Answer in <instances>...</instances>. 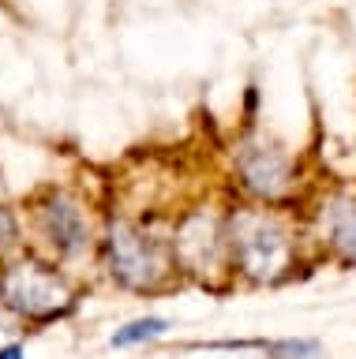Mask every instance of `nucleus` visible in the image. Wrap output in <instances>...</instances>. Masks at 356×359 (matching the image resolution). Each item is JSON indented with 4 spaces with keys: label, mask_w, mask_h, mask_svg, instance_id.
<instances>
[{
    "label": "nucleus",
    "mask_w": 356,
    "mask_h": 359,
    "mask_svg": "<svg viewBox=\"0 0 356 359\" xmlns=\"http://www.w3.org/2000/svg\"><path fill=\"white\" fill-rule=\"evenodd\" d=\"M225 236L232 277L244 288H282L300 273V232L274 206L259 202H232L225 210Z\"/></svg>",
    "instance_id": "f257e3e1"
},
{
    "label": "nucleus",
    "mask_w": 356,
    "mask_h": 359,
    "mask_svg": "<svg viewBox=\"0 0 356 359\" xmlns=\"http://www.w3.org/2000/svg\"><path fill=\"white\" fill-rule=\"evenodd\" d=\"M102 258L109 277L139 296H161V292H173L180 285L173 240L139 221H109L102 236Z\"/></svg>",
    "instance_id": "f03ea898"
},
{
    "label": "nucleus",
    "mask_w": 356,
    "mask_h": 359,
    "mask_svg": "<svg viewBox=\"0 0 356 359\" xmlns=\"http://www.w3.org/2000/svg\"><path fill=\"white\" fill-rule=\"evenodd\" d=\"M169 240L180 280H195L199 288L214 292V296H225V292L237 288L229 236H225V210H210V206L184 210L173 224Z\"/></svg>",
    "instance_id": "7ed1b4c3"
},
{
    "label": "nucleus",
    "mask_w": 356,
    "mask_h": 359,
    "mask_svg": "<svg viewBox=\"0 0 356 359\" xmlns=\"http://www.w3.org/2000/svg\"><path fill=\"white\" fill-rule=\"evenodd\" d=\"M0 307L15 322H60L75 311V288L46 258H15L0 266Z\"/></svg>",
    "instance_id": "20e7f679"
},
{
    "label": "nucleus",
    "mask_w": 356,
    "mask_h": 359,
    "mask_svg": "<svg viewBox=\"0 0 356 359\" xmlns=\"http://www.w3.org/2000/svg\"><path fill=\"white\" fill-rule=\"evenodd\" d=\"M232 184L240 187V195L259 206L282 210L296 198L300 187V168L289 157L285 146H277L266 135H244L232 146Z\"/></svg>",
    "instance_id": "39448f33"
},
{
    "label": "nucleus",
    "mask_w": 356,
    "mask_h": 359,
    "mask_svg": "<svg viewBox=\"0 0 356 359\" xmlns=\"http://www.w3.org/2000/svg\"><path fill=\"white\" fill-rule=\"evenodd\" d=\"M34 221L46 247L53 251L57 262H79L91 255L94 247V229H91V213L72 191L53 187L46 198L34 206Z\"/></svg>",
    "instance_id": "423d86ee"
},
{
    "label": "nucleus",
    "mask_w": 356,
    "mask_h": 359,
    "mask_svg": "<svg viewBox=\"0 0 356 359\" xmlns=\"http://www.w3.org/2000/svg\"><path fill=\"white\" fill-rule=\"evenodd\" d=\"M311 232L327 262L356 269V191H330L311 217Z\"/></svg>",
    "instance_id": "0eeeda50"
},
{
    "label": "nucleus",
    "mask_w": 356,
    "mask_h": 359,
    "mask_svg": "<svg viewBox=\"0 0 356 359\" xmlns=\"http://www.w3.org/2000/svg\"><path fill=\"white\" fill-rule=\"evenodd\" d=\"M206 348H225V352L255 348L263 359H327V344L319 337H255V341H214Z\"/></svg>",
    "instance_id": "6e6552de"
},
{
    "label": "nucleus",
    "mask_w": 356,
    "mask_h": 359,
    "mask_svg": "<svg viewBox=\"0 0 356 359\" xmlns=\"http://www.w3.org/2000/svg\"><path fill=\"white\" fill-rule=\"evenodd\" d=\"M169 330H173L169 318H161V314H143V318H131V322L120 325V330L109 337V344H113V348L154 344V341H161V337H169Z\"/></svg>",
    "instance_id": "1a4fd4ad"
},
{
    "label": "nucleus",
    "mask_w": 356,
    "mask_h": 359,
    "mask_svg": "<svg viewBox=\"0 0 356 359\" xmlns=\"http://www.w3.org/2000/svg\"><path fill=\"white\" fill-rule=\"evenodd\" d=\"M15 240H19V221H15V213L0 206V247H12Z\"/></svg>",
    "instance_id": "9d476101"
},
{
    "label": "nucleus",
    "mask_w": 356,
    "mask_h": 359,
    "mask_svg": "<svg viewBox=\"0 0 356 359\" xmlns=\"http://www.w3.org/2000/svg\"><path fill=\"white\" fill-rule=\"evenodd\" d=\"M0 359H27V352H23V344H4L0 348Z\"/></svg>",
    "instance_id": "9b49d317"
}]
</instances>
